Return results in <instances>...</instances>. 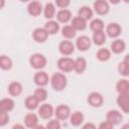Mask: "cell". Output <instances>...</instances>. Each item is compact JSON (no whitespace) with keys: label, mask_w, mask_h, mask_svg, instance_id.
Returning <instances> with one entry per match:
<instances>
[{"label":"cell","mask_w":129,"mask_h":129,"mask_svg":"<svg viewBox=\"0 0 129 129\" xmlns=\"http://www.w3.org/2000/svg\"><path fill=\"white\" fill-rule=\"evenodd\" d=\"M50 84L54 91H62L68 84L67 77L61 73H55L50 79Z\"/></svg>","instance_id":"obj_1"},{"label":"cell","mask_w":129,"mask_h":129,"mask_svg":"<svg viewBox=\"0 0 129 129\" xmlns=\"http://www.w3.org/2000/svg\"><path fill=\"white\" fill-rule=\"evenodd\" d=\"M47 59L41 53H33L29 58L30 66L35 70H41L46 66Z\"/></svg>","instance_id":"obj_2"},{"label":"cell","mask_w":129,"mask_h":129,"mask_svg":"<svg viewBox=\"0 0 129 129\" xmlns=\"http://www.w3.org/2000/svg\"><path fill=\"white\" fill-rule=\"evenodd\" d=\"M57 68L61 72H71L74 70V59L69 57V56H63L60 57L57 60Z\"/></svg>","instance_id":"obj_3"},{"label":"cell","mask_w":129,"mask_h":129,"mask_svg":"<svg viewBox=\"0 0 129 129\" xmlns=\"http://www.w3.org/2000/svg\"><path fill=\"white\" fill-rule=\"evenodd\" d=\"M57 120H67L71 116V109L67 105H59L56 107L53 113Z\"/></svg>","instance_id":"obj_4"},{"label":"cell","mask_w":129,"mask_h":129,"mask_svg":"<svg viewBox=\"0 0 129 129\" xmlns=\"http://www.w3.org/2000/svg\"><path fill=\"white\" fill-rule=\"evenodd\" d=\"M91 43H92V40L89 36L87 35H81L77 38L76 40V46L79 50L81 51H86L90 48L91 46Z\"/></svg>","instance_id":"obj_5"},{"label":"cell","mask_w":129,"mask_h":129,"mask_svg":"<svg viewBox=\"0 0 129 129\" xmlns=\"http://www.w3.org/2000/svg\"><path fill=\"white\" fill-rule=\"evenodd\" d=\"M58 50L62 55H71L75 51V44L70 40H62L58 44Z\"/></svg>","instance_id":"obj_6"},{"label":"cell","mask_w":129,"mask_h":129,"mask_svg":"<svg viewBox=\"0 0 129 129\" xmlns=\"http://www.w3.org/2000/svg\"><path fill=\"white\" fill-rule=\"evenodd\" d=\"M87 101L92 107H100L104 103V97L98 92H92L91 94H89Z\"/></svg>","instance_id":"obj_7"},{"label":"cell","mask_w":129,"mask_h":129,"mask_svg":"<svg viewBox=\"0 0 129 129\" xmlns=\"http://www.w3.org/2000/svg\"><path fill=\"white\" fill-rule=\"evenodd\" d=\"M94 10L99 15H105L109 12L110 7L107 1L105 0H97L94 2Z\"/></svg>","instance_id":"obj_8"},{"label":"cell","mask_w":129,"mask_h":129,"mask_svg":"<svg viewBox=\"0 0 129 129\" xmlns=\"http://www.w3.org/2000/svg\"><path fill=\"white\" fill-rule=\"evenodd\" d=\"M106 118H107V121L110 122L113 126L114 125H119L122 122V120H123L122 114L119 111H117V110H110L107 113Z\"/></svg>","instance_id":"obj_9"},{"label":"cell","mask_w":129,"mask_h":129,"mask_svg":"<svg viewBox=\"0 0 129 129\" xmlns=\"http://www.w3.org/2000/svg\"><path fill=\"white\" fill-rule=\"evenodd\" d=\"M54 113L53 107L50 104H42L39 108H38V115L40 116V118L42 119H49Z\"/></svg>","instance_id":"obj_10"},{"label":"cell","mask_w":129,"mask_h":129,"mask_svg":"<svg viewBox=\"0 0 129 129\" xmlns=\"http://www.w3.org/2000/svg\"><path fill=\"white\" fill-rule=\"evenodd\" d=\"M122 28L118 23H110L106 27V33L111 38H117L121 34Z\"/></svg>","instance_id":"obj_11"},{"label":"cell","mask_w":129,"mask_h":129,"mask_svg":"<svg viewBox=\"0 0 129 129\" xmlns=\"http://www.w3.org/2000/svg\"><path fill=\"white\" fill-rule=\"evenodd\" d=\"M117 105L124 113L129 112V96L128 94H120L117 97Z\"/></svg>","instance_id":"obj_12"},{"label":"cell","mask_w":129,"mask_h":129,"mask_svg":"<svg viewBox=\"0 0 129 129\" xmlns=\"http://www.w3.org/2000/svg\"><path fill=\"white\" fill-rule=\"evenodd\" d=\"M32 37L36 42H44L48 37V33L46 32V30L44 28L38 27V28H35L33 30Z\"/></svg>","instance_id":"obj_13"},{"label":"cell","mask_w":129,"mask_h":129,"mask_svg":"<svg viewBox=\"0 0 129 129\" xmlns=\"http://www.w3.org/2000/svg\"><path fill=\"white\" fill-rule=\"evenodd\" d=\"M33 81H34V83L39 88H42V87L47 85V83H48V76H47V74L45 72L40 71V72H38V73H36L34 75Z\"/></svg>","instance_id":"obj_14"},{"label":"cell","mask_w":129,"mask_h":129,"mask_svg":"<svg viewBox=\"0 0 129 129\" xmlns=\"http://www.w3.org/2000/svg\"><path fill=\"white\" fill-rule=\"evenodd\" d=\"M27 11L31 16H38L42 11V5L38 1H32L28 4Z\"/></svg>","instance_id":"obj_15"},{"label":"cell","mask_w":129,"mask_h":129,"mask_svg":"<svg viewBox=\"0 0 129 129\" xmlns=\"http://www.w3.org/2000/svg\"><path fill=\"white\" fill-rule=\"evenodd\" d=\"M15 103L11 98H5L0 100V112L8 113L14 109Z\"/></svg>","instance_id":"obj_16"},{"label":"cell","mask_w":129,"mask_h":129,"mask_svg":"<svg viewBox=\"0 0 129 129\" xmlns=\"http://www.w3.org/2000/svg\"><path fill=\"white\" fill-rule=\"evenodd\" d=\"M87 69V60L84 57H78L74 60V71L77 74H82Z\"/></svg>","instance_id":"obj_17"},{"label":"cell","mask_w":129,"mask_h":129,"mask_svg":"<svg viewBox=\"0 0 129 129\" xmlns=\"http://www.w3.org/2000/svg\"><path fill=\"white\" fill-rule=\"evenodd\" d=\"M24 124L27 128L33 129L36 125H38V117L34 113H29L24 117Z\"/></svg>","instance_id":"obj_18"},{"label":"cell","mask_w":129,"mask_h":129,"mask_svg":"<svg viewBox=\"0 0 129 129\" xmlns=\"http://www.w3.org/2000/svg\"><path fill=\"white\" fill-rule=\"evenodd\" d=\"M72 27L77 31V30H84L87 27V21L83 18H81L80 16H76L73 18L72 23H71Z\"/></svg>","instance_id":"obj_19"},{"label":"cell","mask_w":129,"mask_h":129,"mask_svg":"<svg viewBox=\"0 0 129 129\" xmlns=\"http://www.w3.org/2000/svg\"><path fill=\"white\" fill-rule=\"evenodd\" d=\"M22 90H23L22 85L19 82H12L8 86V92H9V94L11 96H14V97L19 96L22 93Z\"/></svg>","instance_id":"obj_20"},{"label":"cell","mask_w":129,"mask_h":129,"mask_svg":"<svg viewBox=\"0 0 129 129\" xmlns=\"http://www.w3.org/2000/svg\"><path fill=\"white\" fill-rule=\"evenodd\" d=\"M126 48V43L122 39H115L111 43V50L114 53H121Z\"/></svg>","instance_id":"obj_21"},{"label":"cell","mask_w":129,"mask_h":129,"mask_svg":"<svg viewBox=\"0 0 129 129\" xmlns=\"http://www.w3.org/2000/svg\"><path fill=\"white\" fill-rule=\"evenodd\" d=\"M56 18L61 23H67L72 19V13L69 9H60L56 13Z\"/></svg>","instance_id":"obj_22"},{"label":"cell","mask_w":129,"mask_h":129,"mask_svg":"<svg viewBox=\"0 0 129 129\" xmlns=\"http://www.w3.org/2000/svg\"><path fill=\"white\" fill-rule=\"evenodd\" d=\"M46 32L49 34H55L58 30H59V24L57 21H54V20H49L47 21L45 24H44V27H43Z\"/></svg>","instance_id":"obj_23"},{"label":"cell","mask_w":129,"mask_h":129,"mask_svg":"<svg viewBox=\"0 0 129 129\" xmlns=\"http://www.w3.org/2000/svg\"><path fill=\"white\" fill-rule=\"evenodd\" d=\"M70 120H71V124L73 126H80L84 122V115L82 112L76 111L73 114H71Z\"/></svg>","instance_id":"obj_24"},{"label":"cell","mask_w":129,"mask_h":129,"mask_svg":"<svg viewBox=\"0 0 129 129\" xmlns=\"http://www.w3.org/2000/svg\"><path fill=\"white\" fill-rule=\"evenodd\" d=\"M104 27H105L104 22H103V20L100 19V18H95V19H93V20L91 21V23H90V28H91V30L94 31V32L104 31Z\"/></svg>","instance_id":"obj_25"},{"label":"cell","mask_w":129,"mask_h":129,"mask_svg":"<svg viewBox=\"0 0 129 129\" xmlns=\"http://www.w3.org/2000/svg\"><path fill=\"white\" fill-rule=\"evenodd\" d=\"M116 91L120 94H128L129 92V83L126 79L120 80L118 81V83L116 84Z\"/></svg>","instance_id":"obj_26"},{"label":"cell","mask_w":129,"mask_h":129,"mask_svg":"<svg viewBox=\"0 0 129 129\" xmlns=\"http://www.w3.org/2000/svg\"><path fill=\"white\" fill-rule=\"evenodd\" d=\"M128 56L129 55H126L125 56V59L122 60L118 64V72H119L120 75H122L124 77H127L129 75V61H128Z\"/></svg>","instance_id":"obj_27"},{"label":"cell","mask_w":129,"mask_h":129,"mask_svg":"<svg viewBox=\"0 0 129 129\" xmlns=\"http://www.w3.org/2000/svg\"><path fill=\"white\" fill-rule=\"evenodd\" d=\"M78 13H79L78 16H80L81 18L85 19L86 21L89 20V19H91L93 17V10L89 6H82L79 9V12Z\"/></svg>","instance_id":"obj_28"},{"label":"cell","mask_w":129,"mask_h":129,"mask_svg":"<svg viewBox=\"0 0 129 129\" xmlns=\"http://www.w3.org/2000/svg\"><path fill=\"white\" fill-rule=\"evenodd\" d=\"M43 14H44V17L47 18V19H51L54 14H55V7L53 5V3L51 2H48L45 4L44 8H43Z\"/></svg>","instance_id":"obj_29"},{"label":"cell","mask_w":129,"mask_h":129,"mask_svg":"<svg viewBox=\"0 0 129 129\" xmlns=\"http://www.w3.org/2000/svg\"><path fill=\"white\" fill-rule=\"evenodd\" d=\"M93 42L96 45H103L106 41V34L104 31H100V32H94L93 34V38H92Z\"/></svg>","instance_id":"obj_30"},{"label":"cell","mask_w":129,"mask_h":129,"mask_svg":"<svg viewBox=\"0 0 129 129\" xmlns=\"http://www.w3.org/2000/svg\"><path fill=\"white\" fill-rule=\"evenodd\" d=\"M76 33H77V31L72 27V25H64L61 28V34L64 38L71 39L76 36Z\"/></svg>","instance_id":"obj_31"},{"label":"cell","mask_w":129,"mask_h":129,"mask_svg":"<svg viewBox=\"0 0 129 129\" xmlns=\"http://www.w3.org/2000/svg\"><path fill=\"white\" fill-rule=\"evenodd\" d=\"M25 107L28 109V110H34L38 107V104L39 102L37 101V99L34 97V96H28L26 99H25Z\"/></svg>","instance_id":"obj_32"},{"label":"cell","mask_w":129,"mask_h":129,"mask_svg":"<svg viewBox=\"0 0 129 129\" xmlns=\"http://www.w3.org/2000/svg\"><path fill=\"white\" fill-rule=\"evenodd\" d=\"M96 56L100 61H107L111 57V51L107 48H100L97 51Z\"/></svg>","instance_id":"obj_33"},{"label":"cell","mask_w":129,"mask_h":129,"mask_svg":"<svg viewBox=\"0 0 129 129\" xmlns=\"http://www.w3.org/2000/svg\"><path fill=\"white\" fill-rule=\"evenodd\" d=\"M12 68V60L7 55H0V69L7 71Z\"/></svg>","instance_id":"obj_34"},{"label":"cell","mask_w":129,"mask_h":129,"mask_svg":"<svg viewBox=\"0 0 129 129\" xmlns=\"http://www.w3.org/2000/svg\"><path fill=\"white\" fill-rule=\"evenodd\" d=\"M33 96L37 99L38 102H43V101H45L46 98H47V92H46V90L43 89V88H38V89H36V90L34 91Z\"/></svg>","instance_id":"obj_35"},{"label":"cell","mask_w":129,"mask_h":129,"mask_svg":"<svg viewBox=\"0 0 129 129\" xmlns=\"http://www.w3.org/2000/svg\"><path fill=\"white\" fill-rule=\"evenodd\" d=\"M45 129H61L60 123H59V121H57L56 119H55V120H50V121L46 124Z\"/></svg>","instance_id":"obj_36"},{"label":"cell","mask_w":129,"mask_h":129,"mask_svg":"<svg viewBox=\"0 0 129 129\" xmlns=\"http://www.w3.org/2000/svg\"><path fill=\"white\" fill-rule=\"evenodd\" d=\"M9 122V115L5 112H0V126H5Z\"/></svg>","instance_id":"obj_37"},{"label":"cell","mask_w":129,"mask_h":129,"mask_svg":"<svg viewBox=\"0 0 129 129\" xmlns=\"http://www.w3.org/2000/svg\"><path fill=\"white\" fill-rule=\"evenodd\" d=\"M55 5L59 8H62V9H66L69 5H70V1L69 0H56L55 1Z\"/></svg>","instance_id":"obj_38"},{"label":"cell","mask_w":129,"mask_h":129,"mask_svg":"<svg viewBox=\"0 0 129 129\" xmlns=\"http://www.w3.org/2000/svg\"><path fill=\"white\" fill-rule=\"evenodd\" d=\"M98 129H113V125L106 120V121H103L100 123Z\"/></svg>","instance_id":"obj_39"},{"label":"cell","mask_w":129,"mask_h":129,"mask_svg":"<svg viewBox=\"0 0 129 129\" xmlns=\"http://www.w3.org/2000/svg\"><path fill=\"white\" fill-rule=\"evenodd\" d=\"M82 129H97V127H96L95 124L89 122V123H86V124L82 127Z\"/></svg>","instance_id":"obj_40"},{"label":"cell","mask_w":129,"mask_h":129,"mask_svg":"<svg viewBox=\"0 0 129 129\" xmlns=\"http://www.w3.org/2000/svg\"><path fill=\"white\" fill-rule=\"evenodd\" d=\"M12 129H25V127L21 124H14L12 126Z\"/></svg>","instance_id":"obj_41"},{"label":"cell","mask_w":129,"mask_h":129,"mask_svg":"<svg viewBox=\"0 0 129 129\" xmlns=\"http://www.w3.org/2000/svg\"><path fill=\"white\" fill-rule=\"evenodd\" d=\"M33 129H45V127H44V126H42V125H39V124H38V125H36Z\"/></svg>","instance_id":"obj_42"},{"label":"cell","mask_w":129,"mask_h":129,"mask_svg":"<svg viewBox=\"0 0 129 129\" xmlns=\"http://www.w3.org/2000/svg\"><path fill=\"white\" fill-rule=\"evenodd\" d=\"M4 5H5V1L4 0H0V9H2Z\"/></svg>","instance_id":"obj_43"},{"label":"cell","mask_w":129,"mask_h":129,"mask_svg":"<svg viewBox=\"0 0 129 129\" xmlns=\"http://www.w3.org/2000/svg\"><path fill=\"white\" fill-rule=\"evenodd\" d=\"M121 129H129V124H124V125L121 127Z\"/></svg>","instance_id":"obj_44"}]
</instances>
